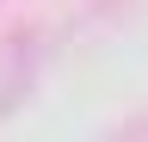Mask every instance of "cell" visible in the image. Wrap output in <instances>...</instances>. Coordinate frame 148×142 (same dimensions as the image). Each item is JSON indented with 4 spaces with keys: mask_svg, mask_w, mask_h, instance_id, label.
I'll return each mask as SVG.
<instances>
[{
    "mask_svg": "<svg viewBox=\"0 0 148 142\" xmlns=\"http://www.w3.org/2000/svg\"><path fill=\"white\" fill-rule=\"evenodd\" d=\"M37 74H43V31H18L0 43V117H12L31 99Z\"/></svg>",
    "mask_w": 148,
    "mask_h": 142,
    "instance_id": "6da1fadb",
    "label": "cell"
},
{
    "mask_svg": "<svg viewBox=\"0 0 148 142\" xmlns=\"http://www.w3.org/2000/svg\"><path fill=\"white\" fill-rule=\"evenodd\" d=\"M92 6H99V12H111V6H117V0H92Z\"/></svg>",
    "mask_w": 148,
    "mask_h": 142,
    "instance_id": "7a4b0ae2",
    "label": "cell"
},
{
    "mask_svg": "<svg viewBox=\"0 0 148 142\" xmlns=\"http://www.w3.org/2000/svg\"><path fill=\"white\" fill-rule=\"evenodd\" d=\"M0 6H6V0H0Z\"/></svg>",
    "mask_w": 148,
    "mask_h": 142,
    "instance_id": "3957f363",
    "label": "cell"
}]
</instances>
